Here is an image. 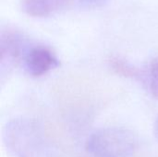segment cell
Here are the masks:
<instances>
[{
    "label": "cell",
    "mask_w": 158,
    "mask_h": 157,
    "mask_svg": "<svg viewBox=\"0 0 158 157\" xmlns=\"http://www.w3.org/2000/svg\"><path fill=\"white\" fill-rule=\"evenodd\" d=\"M4 143L13 157H57V148L38 121L19 118L4 130Z\"/></svg>",
    "instance_id": "1"
},
{
    "label": "cell",
    "mask_w": 158,
    "mask_h": 157,
    "mask_svg": "<svg viewBox=\"0 0 158 157\" xmlns=\"http://www.w3.org/2000/svg\"><path fill=\"white\" fill-rule=\"evenodd\" d=\"M136 145L132 132L123 128L108 127L91 133L85 148L92 157H132Z\"/></svg>",
    "instance_id": "2"
},
{
    "label": "cell",
    "mask_w": 158,
    "mask_h": 157,
    "mask_svg": "<svg viewBox=\"0 0 158 157\" xmlns=\"http://www.w3.org/2000/svg\"><path fill=\"white\" fill-rule=\"evenodd\" d=\"M26 72L32 77H42L59 66L56 54L45 45L28 48L22 59Z\"/></svg>",
    "instance_id": "3"
},
{
    "label": "cell",
    "mask_w": 158,
    "mask_h": 157,
    "mask_svg": "<svg viewBox=\"0 0 158 157\" xmlns=\"http://www.w3.org/2000/svg\"><path fill=\"white\" fill-rule=\"evenodd\" d=\"M27 50L25 38L19 31L12 28L3 30L0 38L1 72L12 68L21 58L23 59Z\"/></svg>",
    "instance_id": "4"
},
{
    "label": "cell",
    "mask_w": 158,
    "mask_h": 157,
    "mask_svg": "<svg viewBox=\"0 0 158 157\" xmlns=\"http://www.w3.org/2000/svg\"><path fill=\"white\" fill-rule=\"evenodd\" d=\"M74 0H22L21 9L33 18H46L70 6Z\"/></svg>",
    "instance_id": "5"
},
{
    "label": "cell",
    "mask_w": 158,
    "mask_h": 157,
    "mask_svg": "<svg viewBox=\"0 0 158 157\" xmlns=\"http://www.w3.org/2000/svg\"><path fill=\"white\" fill-rule=\"evenodd\" d=\"M111 68L118 75L123 76L125 78H131V79H139L141 78V72L140 70L131 65L129 62L125 61L124 59L113 56L109 60Z\"/></svg>",
    "instance_id": "6"
},
{
    "label": "cell",
    "mask_w": 158,
    "mask_h": 157,
    "mask_svg": "<svg viewBox=\"0 0 158 157\" xmlns=\"http://www.w3.org/2000/svg\"><path fill=\"white\" fill-rule=\"evenodd\" d=\"M148 84L153 97L158 100V57L154 58L150 63L148 70Z\"/></svg>",
    "instance_id": "7"
},
{
    "label": "cell",
    "mask_w": 158,
    "mask_h": 157,
    "mask_svg": "<svg viewBox=\"0 0 158 157\" xmlns=\"http://www.w3.org/2000/svg\"><path fill=\"white\" fill-rule=\"evenodd\" d=\"M87 6H98L107 2V0H74Z\"/></svg>",
    "instance_id": "8"
},
{
    "label": "cell",
    "mask_w": 158,
    "mask_h": 157,
    "mask_svg": "<svg viewBox=\"0 0 158 157\" xmlns=\"http://www.w3.org/2000/svg\"><path fill=\"white\" fill-rule=\"evenodd\" d=\"M154 130H155V135L158 140V117L156 118V121H155V126H154Z\"/></svg>",
    "instance_id": "9"
}]
</instances>
